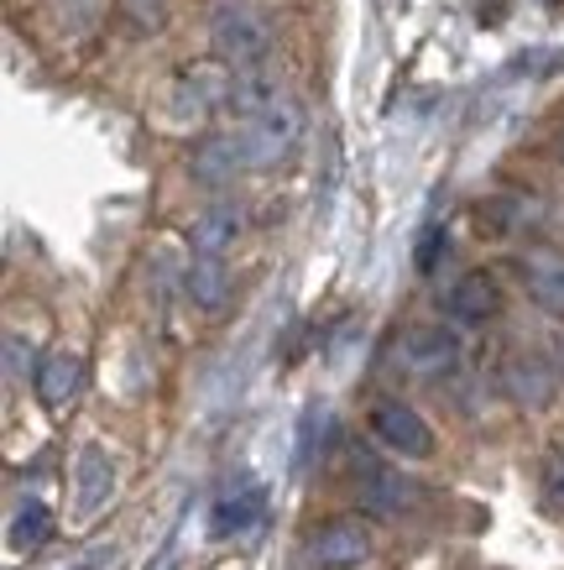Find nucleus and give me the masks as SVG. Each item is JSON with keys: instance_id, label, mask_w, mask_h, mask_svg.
Here are the masks:
<instances>
[{"instance_id": "obj_1", "label": "nucleus", "mask_w": 564, "mask_h": 570, "mask_svg": "<svg viewBox=\"0 0 564 570\" xmlns=\"http://www.w3.org/2000/svg\"><path fill=\"white\" fill-rule=\"evenodd\" d=\"M209 48L225 69H261V58L273 52V21L251 0H220L209 11Z\"/></svg>"}, {"instance_id": "obj_2", "label": "nucleus", "mask_w": 564, "mask_h": 570, "mask_svg": "<svg viewBox=\"0 0 564 570\" xmlns=\"http://www.w3.org/2000/svg\"><path fill=\"white\" fill-rule=\"evenodd\" d=\"M298 137H304V110H298L288 95H277L261 116L240 121V141H246V157H251V174L283 163V157L298 147Z\"/></svg>"}, {"instance_id": "obj_3", "label": "nucleus", "mask_w": 564, "mask_h": 570, "mask_svg": "<svg viewBox=\"0 0 564 570\" xmlns=\"http://www.w3.org/2000/svg\"><path fill=\"white\" fill-rule=\"evenodd\" d=\"M372 440L403 455V461H428L434 455V430H428V419L403 403V397H387V403H376L372 409Z\"/></svg>"}, {"instance_id": "obj_4", "label": "nucleus", "mask_w": 564, "mask_h": 570, "mask_svg": "<svg viewBox=\"0 0 564 570\" xmlns=\"http://www.w3.org/2000/svg\"><path fill=\"white\" fill-rule=\"evenodd\" d=\"M110 492H116V466H110L105 445L89 440L79 450V461H73V508H79V519H95L105 502H110Z\"/></svg>"}, {"instance_id": "obj_5", "label": "nucleus", "mask_w": 564, "mask_h": 570, "mask_svg": "<svg viewBox=\"0 0 564 570\" xmlns=\"http://www.w3.org/2000/svg\"><path fill=\"white\" fill-rule=\"evenodd\" d=\"M445 309L455 325H486V320L502 314V288H496L492 273H465L445 294Z\"/></svg>"}, {"instance_id": "obj_6", "label": "nucleus", "mask_w": 564, "mask_h": 570, "mask_svg": "<svg viewBox=\"0 0 564 570\" xmlns=\"http://www.w3.org/2000/svg\"><path fill=\"white\" fill-rule=\"evenodd\" d=\"M236 174H251V157H246V141H240V126H236V131L209 137L205 147L194 153V178H199V184H209V189L230 184Z\"/></svg>"}, {"instance_id": "obj_7", "label": "nucleus", "mask_w": 564, "mask_h": 570, "mask_svg": "<svg viewBox=\"0 0 564 570\" xmlns=\"http://www.w3.org/2000/svg\"><path fill=\"white\" fill-rule=\"evenodd\" d=\"M261 513H267V492L257 482H240L230 487L220 502H215V513H209V534L215 539H230V534H246V529H257Z\"/></svg>"}, {"instance_id": "obj_8", "label": "nucleus", "mask_w": 564, "mask_h": 570, "mask_svg": "<svg viewBox=\"0 0 564 570\" xmlns=\"http://www.w3.org/2000/svg\"><path fill=\"white\" fill-rule=\"evenodd\" d=\"M502 382H507V393L523 403V409H548L554 403V366L544 362V356H533V351H517L513 362H507V372H502Z\"/></svg>"}, {"instance_id": "obj_9", "label": "nucleus", "mask_w": 564, "mask_h": 570, "mask_svg": "<svg viewBox=\"0 0 564 570\" xmlns=\"http://www.w3.org/2000/svg\"><path fill=\"white\" fill-rule=\"evenodd\" d=\"M517 273H523V288H528L533 304L544 314H554V320H564V257L528 252V257L517 262Z\"/></svg>"}, {"instance_id": "obj_10", "label": "nucleus", "mask_w": 564, "mask_h": 570, "mask_svg": "<svg viewBox=\"0 0 564 570\" xmlns=\"http://www.w3.org/2000/svg\"><path fill=\"white\" fill-rule=\"evenodd\" d=\"M403 362L413 372H449V366L461 362V341L449 335L445 325H424V330H408V341H403Z\"/></svg>"}, {"instance_id": "obj_11", "label": "nucleus", "mask_w": 564, "mask_h": 570, "mask_svg": "<svg viewBox=\"0 0 564 570\" xmlns=\"http://www.w3.org/2000/svg\"><path fill=\"white\" fill-rule=\"evenodd\" d=\"M372 560V539L356 523H329L325 534H314V566L325 570H356Z\"/></svg>"}, {"instance_id": "obj_12", "label": "nucleus", "mask_w": 564, "mask_h": 570, "mask_svg": "<svg viewBox=\"0 0 564 570\" xmlns=\"http://www.w3.org/2000/svg\"><path fill=\"white\" fill-rule=\"evenodd\" d=\"M79 382H85V356H79V351H52V356H42V366H37V397H42L48 409H63V403L79 393Z\"/></svg>"}, {"instance_id": "obj_13", "label": "nucleus", "mask_w": 564, "mask_h": 570, "mask_svg": "<svg viewBox=\"0 0 564 570\" xmlns=\"http://www.w3.org/2000/svg\"><path fill=\"white\" fill-rule=\"evenodd\" d=\"M188 298L199 304L205 314L225 309V298H230V267H225V257H209V252H194V262H188V277H184Z\"/></svg>"}, {"instance_id": "obj_14", "label": "nucleus", "mask_w": 564, "mask_h": 570, "mask_svg": "<svg viewBox=\"0 0 564 570\" xmlns=\"http://www.w3.org/2000/svg\"><path fill=\"white\" fill-rule=\"evenodd\" d=\"M240 236V209L236 205H209L199 220H194V230H188V242H194V252H209V257H225L230 246H236Z\"/></svg>"}, {"instance_id": "obj_15", "label": "nucleus", "mask_w": 564, "mask_h": 570, "mask_svg": "<svg viewBox=\"0 0 564 570\" xmlns=\"http://www.w3.org/2000/svg\"><path fill=\"white\" fill-rule=\"evenodd\" d=\"M11 550H37V544H48V534H52V508L42 498H21L17 502V513H11Z\"/></svg>"}, {"instance_id": "obj_16", "label": "nucleus", "mask_w": 564, "mask_h": 570, "mask_svg": "<svg viewBox=\"0 0 564 570\" xmlns=\"http://www.w3.org/2000/svg\"><path fill=\"white\" fill-rule=\"evenodd\" d=\"M360 492H366V502H372V508H382V513H403V508H413V502H418V487L397 482L393 471H366Z\"/></svg>"}, {"instance_id": "obj_17", "label": "nucleus", "mask_w": 564, "mask_h": 570, "mask_svg": "<svg viewBox=\"0 0 564 570\" xmlns=\"http://www.w3.org/2000/svg\"><path fill=\"white\" fill-rule=\"evenodd\" d=\"M544 502L554 513H564V450H554L544 461Z\"/></svg>"}, {"instance_id": "obj_18", "label": "nucleus", "mask_w": 564, "mask_h": 570, "mask_svg": "<svg viewBox=\"0 0 564 570\" xmlns=\"http://www.w3.org/2000/svg\"><path fill=\"white\" fill-rule=\"evenodd\" d=\"M27 356H32V346H21V335H6V377L11 382L27 372Z\"/></svg>"}, {"instance_id": "obj_19", "label": "nucleus", "mask_w": 564, "mask_h": 570, "mask_svg": "<svg viewBox=\"0 0 564 570\" xmlns=\"http://www.w3.org/2000/svg\"><path fill=\"white\" fill-rule=\"evenodd\" d=\"M439 246H445V230H439V225H434V230H428L424 236V246H418V267H434V262H439Z\"/></svg>"}, {"instance_id": "obj_20", "label": "nucleus", "mask_w": 564, "mask_h": 570, "mask_svg": "<svg viewBox=\"0 0 564 570\" xmlns=\"http://www.w3.org/2000/svg\"><path fill=\"white\" fill-rule=\"evenodd\" d=\"M560 147H564V137H560Z\"/></svg>"}]
</instances>
